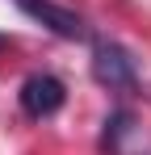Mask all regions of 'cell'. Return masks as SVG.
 Masks as SVG:
<instances>
[{
    "label": "cell",
    "mask_w": 151,
    "mask_h": 155,
    "mask_svg": "<svg viewBox=\"0 0 151 155\" xmlns=\"http://www.w3.org/2000/svg\"><path fill=\"white\" fill-rule=\"evenodd\" d=\"M92 80L109 92H122V97H134L143 88L134 51H126L113 38H92Z\"/></svg>",
    "instance_id": "cell-1"
},
{
    "label": "cell",
    "mask_w": 151,
    "mask_h": 155,
    "mask_svg": "<svg viewBox=\"0 0 151 155\" xmlns=\"http://www.w3.org/2000/svg\"><path fill=\"white\" fill-rule=\"evenodd\" d=\"M13 4L21 8L29 21H38L42 29H50V34L63 38V42H88V38H92L88 21H84L76 8H67V4H55V0H13Z\"/></svg>",
    "instance_id": "cell-3"
},
{
    "label": "cell",
    "mask_w": 151,
    "mask_h": 155,
    "mask_svg": "<svg viewBox=\"0 0 151 155\" xmlns=\"http://www.w3.org/2000/svg\"><path fill=\"white\" fill-rule=\"evenodd\" d=\"M17 105H21L25 117L46 122V117H55V113L67 105V84H63L59 76H50V71H34V76L21 80V88H17Z\"/></svg>",
    "instance_id": "cell-2"
},
{
    "label": "cell",
    "mask_w": 151,
    "mask_h": 155,
    "mask_svg": "<svg viewBox=\"0 0 151 155\" xmlns=\"http://www.w3.org/2000/svg\"><path fill=\"white\" fill-rule=\"evenodd\" d=\"M4 46H8V38H4V34H0V51H4Z\"/></svg>",
    "instance_id": "cell-5"
},
{
    "label": "cell",
    "mask_w": 151,
    "mask_h": 155,
    "mask_svg": "<svg viewBox=\"0 0 151 155\" xmlns=\"http://www.w3.org/2000/svg\"><path fill=\"white\" fill-rule=\"evenodd\" d=\"M134 126H139L134 109H126V105L109 109V117L101 122V151L105 155H122V143L134 134Z\"/></svg>",
    "instance_id": "cell-4"
}]
</instances>
